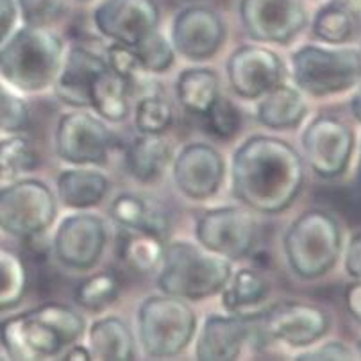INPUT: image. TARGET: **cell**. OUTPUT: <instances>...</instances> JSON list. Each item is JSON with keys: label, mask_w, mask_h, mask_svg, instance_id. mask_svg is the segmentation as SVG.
<instances>
[{"label": "cell", "mask_w": 361, "mask_h": 361, "mask_svg": "<svg viewBox=\"0 0 361 361\" xmlns=\"http://www.w3.org/2000/svg\"><path fill=\"white\" fill-rule=\"evenodd\" d=\"M304 186V161L288 142L272 136H250L231 159L233 195L250 212L283 213Z\"/></svg>", "instance_id": "6da1fadb"}, {"label": "cell", "mask_w": 361, "mask_h": 361, "mask_svg": "<svg viewBox=\"0 0 361 361\" xmlns=\"http://www.w3.org/2000/svg\"><path fill=\"white\" fill-rule=\"evenodd\" d=\"M233 276L229 259L192 242H170L159 263L161 293L185 300H202L222 292Z\"/></svg>", "instance_id": "7a4b0ae2"}, {"label": "cell", "mask_w": 361, "mask_h": 361, "mask_svg": "<svg viewBox=\"0 0 361 361\" xmlns=\"http://www.w3.org/2000/svg\"><path fill=\"white\" fill-rule=\"evenodd\" d=\"M61 63V38L47 27L25 25L0 47V73L22 92H42L54 85Z\"/></svg>", "instance_id": "3957f363"}, {"label": "cell", "mask_w": 361, "mask_h": 361, "mask_svg": "<svg viewBox=\"0 0 361 361\" xmlns=\"http://www.w3.org/2000/svg\"><path fill=\"white\" fill-rule=\"evenodd\" d=\"M283 250L292 272L304 281L326 276L342 254L338 220L324 209H310L297 216L283 238Z\"/></svg>", "instance_id": "277c9868"}, {"label": "cell", "mask_w": 361, "mask_h": 361, "mask_svg": "<svg viewBox=\"0 0 361 361\" xmlns=\"http://www.w3.org/2000/svg\"><path fill=\"white\" fill-rule=\"evenodd\" d=\"M138 338L145 356L173 357L192 343L197 317L185 299L173 295H150L140 304Z\"/></svg>", "instance_id": "5b68a950"}, {"label": "cell", "mask_w": 361, "mask_h": 361, "mask_svg": "<svg viewBox=\"0 0 361 361\" xmlns=\"http://www.w3.org/2000/svg\"><path fill=\"white\" fill-rule=\"evenodd\" d=\"M292 75L300 92L312 97L345 93L361 85V52L304 45L292 54Z\"/></svg>", "instance_id": "8992f818"}, {"label": "cell", "mask_w": 361, "mask_h": 361, "mask_svg": "<svg viewBox=\"0 0 361 361\" xmlns=\"http://www.w3.org/2000/svg\"><path fill=\"white\" fill-rule=\"evenodd\" d=\"M52 190L38 179L13 180L0 190V229L16 238H36L56 220Z\"/></svg>", "instance_id": "52a82bcc"}, {"label": "cell", "mask_w": 361, "mask_h": 361, "mask_svg": "<svg viewBox=\"0 0 361 361\" xmlns=\"http://www.w3.org/2000/svg\"><path fill=\"white\" fill-rule=\"evenodd\" d=\"M199 245L229 262H240L252 252L257 240V224L252 213L238 206L215 208L195 224Z\"/></svg>", "instance_id": "ba28073f"}, {"label": "cell", "mask_w": 361, "mask_h": 361, "mask_svg": "<svg viewBox=\"0 0 361 361\" xmlns=\"http://www.w3.org/2000/svg\"><path fill=\"white\" fill-rule=\"evenodd\" d=\"M302 152L307 165L322 179L347 172L354 152V133L336 116L319 115L302 133Z\"/></svg>", "instance_id": "9c48e42d"}, {"label": "cell", "mask_w": 361, "mask_h": 361, "mask_svg": "<svg viewBox=\"0 0 361 361\" xmlns=\"http://www.w3.org/2000/svg\"><path fill=\"white\" fill-rule=\"evenodd\" d=\"M54 142L58 156L70 165H104L113 147V135L95 115L72 111L59 118Z\"/></svg>", "instance_id": "30bf717a"}, {"label": "cell", "mask_w": 361, "mask_h": 361, "mask_svg": "<svg viewBox=\"0 0 361 361\" xmlns=\"http://www.w3.org/2000/svg\"><path fill=\"white\" fill-rule=\"evenodd\" d=\"M240 20L250 39L288 45L306 27L302 0H242Z\"/></svg>", "instance_id": "8fae6325"}, {"label": "cell", "mask_w": 361, "mask_h": 361, "mask_svg": "<svg viewBox=\"0 0 361 361\" xmlns=\"http://www.w3.org/2000/svg\"><path fill=\"white\" fill-rule=\"evenodd\" d=\"M231 90L247 100L262 99L265 93L285 82L286 66L283 59L262 45H243L226 63Z\"/></svg>", "instance_id": "7c38bea8"}, {"label": "cell", "mask_w": 361, "mask_h": 361, "mask_svg": "<svg viewBox=\"0 0 361 361\" xmlns=\"http://www.w3.org/2000/svg\"><path fill=\"white\" fill-rule=\"evenodd\" d=\"M108 242L104 220L92 213L70 215L58 226L54 254L61 265L72 270H92L99 265Z\"/></svg>", "instance_id": "4fadbf2b"}, {"label": "cell", "mask_w": 361, "mask_h": 361, "mask_svg": "<svg viewBox=\"0 0 361 361\" xmlns=\"http://www.w3.org/2000/svg\"><path fill=\"white\" fill-rule=\"evenodd\" d=\"M331 327L326 310L300 300H285L263 317V331L272 340L295 349H306L324 338Z\"/></svg>", "instance_id": "5bb4252c"}, {"label": "cell", "mask_w": 361, "mask_h": 361, "mask_svg": "<svg viewBox=\"0 0 361 361\" xmlns=\"http://www.w3.org/2000/svg\"><path fill=\"white\" fill-rule=\"evenodd\" d=\"M97 31L113 43L135 47L159 23L154 0H102L93 13Z\"/></svg>", "instance_id": "9a60e30c"}, {"label": "cell", "mask_w": 361, "mask_h": 361, "mask_svg": "<svg viewBox=\"0 0 361 361\" xmlns=\"http://www.w3.org/2000/svg\"><path fill=\"white\" fill-rule=\"evenodd\" d=\"M177 190L192 200H206L216 195L226 177L222 154L208 143H190L180 149L172 165Z\"/></svg>", "instance_id": "2e32d148"}, {"label": "cell", "mask_w": 361, "mask_h": 361, "mask_svg": "<svg viewBox=\"0 0 361 361\" xmlns=\"http://www.w3.org/2000/svg\"><path fill=\"white\" fill-rule=\"evenodd\" d=\"M226 36L227 29L219 13L204 6H190L173 18V50L190 61L212 59L224 45Z\"/></svg>", "instance_id": "e0dca14e"}, {"label": "cell", "mask_w": 361, "mask_h": 361, "mask_svg": "<svg viewBox=\"0 0 361 361\" xmlns=\"http://www.w3.org/2000/svg\"><path fill=\"white\" fill-rule=\"evenodd\" d=\"M0 342L11 360L36 361L58 356L63 349L61 336L35 310L9 317L0 324Z\"/></svg>", "instance_id": "ac0fdd59"}, {"label": "cell", "mask_w": 361, "mask_h": 361, "mask_svg": "<svg viewBox=\"0 0 361 361\" xmlns=\"http://www.w3.org/2000/svg\"><path fill=\"white\" fill-rule=\"evenodd\" d=\"M250 329L242 317L208 315L200 327L195 356L200 361H233L240 356Z\"/></svg>", "instance_id": "d6986e66"}, {"label": "cell", "mask_w": 361, "mask_h": 361, "mask_svg": "<svg viewBox=\"0 0 361 361\" xmlns=\"http://www.w3.org/2000/svg\"><path fill=\"white\" fill-rule=\"evenodd\" d=\"M104 68H108V61L90 50L73 47L61 63V68L56 77V95L72 108H86L90 106V88L95 77Z\"/></svg>", "instance_id": "ffe728a7"}, {"label": "cell", "mask_w": 361, "mask_h": 361, "mask_svg": "<svg viewBox=\"0 0 361 361\" xmlns=\"http://www.w3.org/2000/svg\"><path fill=\"white\" fill-rule=\"evenodd\" d=\"M307 113V104L299 88L281 82L262 97L256 108V118L262 126L276 131L295 129Z\"/></svg>", "instance_id": "44dd1931"}, {"label": "cell", "mask_w": 361, "mask_h": 361, "mask_svg": "<svg viewBox=\"0 0 361 361\" xmlns=\"http://www.w3.org/2000/svg\"><path fill=\"white\" fill-rule=\"evenodd\" d=\"M56 192L66 208L88 209L106 199L109 179L99 170L68 169L59 173Z\"/></svg>", "instance_id": "7402d4cb"}, {"label": "cell", "mask_w": 361, "mask_h": 361, "mask_svg": "<svg viewBox=\"0 0 361 361\" xmlns=\"http://www.w3.org/2000/svg\"><path fill=\"white\" fill-rule=\"evenodd\" d=\"M173 158L172 145L161 135H140L127 147L126 166L140 183L159 179Z\"/></svg>", "instance_id": "603a6c76"}, {"label": "cell", "mask_w": 361, "mask_h": 361, "mask_svg": "<svg viewBox=\"0 0 361 361\" xmlns=\"http://www.w3.org/2000/svg\"><path fill=\"white\" fill-rule=\"evenodd\" d=\"M109 215L123 229L149 233L161 240L169 235L170 224L165 212L135 193H122L116 197L109 206Z\"/></svg>", "instance_id": "cb8c5ba5"}, {"label": "cell", "mask_w": 361, "mask_h": 361, "mask_svg": "<svg viewBox=\"0 0 361 361\" xmlns=\"http://www.w3.org/2000/svg\"><path fill=\"white\" fill-rule=\"evenodd\" d=\"M90 353L93 360L131 361L136 357L135 336L118 317H104L88 329Z\"/></svg>", "instance_id": "d4e9b609"}, {"label": "cell", "mask_w": 361, "mask_h": 361, "mask_svg": "<svg viewBox=\"0 0 361 361\" xmlns=\"http://www.w3.org/2000/svg\"><path fill=\"white\" fill-rule=\"evenodd\" d=\"M219 75L212 68H186L179 73L176 93L180 106L192 115L204 116L220 95Z\"/></svg>", "instance_id": "484cf974"}, {"label": "cell", "mask_w": 361, "mask_h": 361, "mask_svg": "<svg viewBox=\"0 0 361 361\" xmlns=\"http://www.w3.org/2000/svg\"><path fill=\"white\" fill-rule=\"evenodd\" d=\"M127 88L129 85L108 66L95 77L90 88V106L100 118L113 123L123 122L129 115Z\"/></svg>", "instance_id": "4316f807"}, {"label": "cell", "mask_w": 361, "mask_h": 361, "mask_svg": "<svg viewBox=\"0 0 361 361\" xmlns=\"http://www.w3.org/2000/svg\"><path fill=\"white\" fill-rule=\"evenodd\" d=\"M269 293V281L262 274H257L256 270L242 269L233 274L222 288V306L229 313H238L240 310L263 302Z\"/></svg>", "instance_id": "83f0119b"}, {"label": "cell", "mask_w": 361, "mask_h": 361, "mask_svg": "<svg viewBox=\"0 0 361 361\" xmlns=\"http://www.w3.org/2000/svg\"><path fill=\"white\" fill-rule=\"evenodd\" d=\"M356 16L342 0H331L317 11L313 18V36L329 45H342L353 39Z\"/></svg>", "instance_id": "f1b7e54d"}, {"label": "cell", "mask_w": 361, "mask_h": 361, "mask_svg": "<svg viewBox=\"0 0 361 361\" xmlns=\"http://www.w3.org/2000/svg\"><path fill=\"white\" fill-rule=\"evenodd\" d=\"M163 250L165 240L138 231H133V235L127 236L122 243L123 262L140 274H149L159 269Z\"/></svg>", "instance_id": "f546056e"}, {"label": "cell", "mask_w": 361, "mask_h": 361, "mask_svg": "<svg viewBox=\"0 0 361 361\" xmlns=\"http://www.w3.org/2000/svg\"><path fill=\"white\" fill-rule=\"evenodd\" d=\"M27 292V270L13 250L0 247V312L18 306Z\"/></svg>", "instance_id": "4dcf8cb0"}, {"label": "cell", "mask_w": 361, "mask_h": 361, "mask_svg": "<svg viewBox=\"0 0 361 361\" xmlns=\"http://www.w3.org/2000/svg\"><path fill=\"white\" fill-rule=\"evenodd\" d=\"M120 293V281L111 270L97 272L79 283L75 290V300L79 306L90 312H102L111 306Z\"/></svg>", "instance_id": "1f68e13d"}, {"label": "cell", "mask_w": 361, "mask_h": 361, "mask_svg": "<svg viewBox=\"0 0 361 361\" xmlns=\"http://www.w3.org/2000/svg\"><path fill=\"white\" fill-rule=\"evenodd\" d=\"M38 165V158L31 142L22 136L0 140V179L16 180Z\"/></svg>", "instance_id": "d6a6232c"}, {"label": "cell", "mask_w": 361, "mask_h": 361, "mask_svg": "<svg viewBox=\"0 0 361 361\" xmlns=\"http://www.w3.org/2000/svg\"><path fill=\"white\" fill-rule=\"evenodd\" d=\"M36 312L58 331V334L61 336L65 347L73 345L81 340V336L85 334L86 322L75 310H72L66 304L59 302H47L42 306L36 307Z\"/></svg>", "instance_id": "836d02e7"}, {"label": "cell", "mask_w": 361, "mask_h": 361, "mask_svg": "<svg viewBox=\"0 0 361 361\" xmlns=\"http://www.w3.org/2000/svg\"><path fill=\"white\" fill-rule=\"evenodd\" d=\"M133 49H135L145 72L163 73L172 68L173 61H176L173 45L161 32H158V29L140 39L138 45H135Z\"/></svg>", "instance_id": "e575fe53"}, {"label": "cell", "mask_w": 361, "mask_h": 361, "mask_svg": "<svg viewBox=\"0 0 361 361\" xmlns=\"http://www.w3.org/2000/svg\"><path fill=\"white\" fill-rule=\"evenodd\" d=\"M172 106L158 95L143 97L136 106L135 126L140 135H163L172 126Z\"/></svg>", "instance_id": "d590c367"}, {"label": "cell", "mask_w": 361, "mask_h": 361, "mask_svg": "<svg viewBox=\"0 0 361 361\" xmlns=\"http://www.w3.org/2000/svg\"><path fill=\"white\" fill-rule=\"evenodd\" d=\"M204 118L208 120V127L213 135L222 140L235 138L242 126V115H240L238 108L222 95H219V99L213 102Z\"/></svg>", "instance_id": "8d00e7d4"}, {"label": "cell", "mask_w": 361, "mask_h": 361, "mask_svg": "<svg viewBox=\"0 0 361 361\" xmlns=\"http://www.w3.org/2000/svg\"><path fill=\"white\" fill-rule=\"evenodd\" d=\"M16 8L25 25L49 27L65 11V0H16Z\"/></svg>", "instance_id": "74e56055"}, {"label": "cell", "mask_w": 361, "mask_h": 361, "mask_svg": "<svg viewBox=\"0 0 361 361\" xmlns=\"http://www.w3.org/2000/svg\"><path fill=\"white\" fill-rule=\"evenodd\" d=\"M29 122V108L18 95L0 85V131L18 133Z\"/></svg>", "instance_id": "f35d334b"}, {"label": "cell", "mask_w": 361, "mask_h": 361, "mask_svg": "<svg viewBox=\"0 0 361 361\" xmlns=\"http://www.w3.org/2000/svg\"><path fill=\"white\" fill-rule=\"evenodd\" d=\"M108 66L116 75L122 77L127 85L145 72L138 56H136L135 49L127 45H120V43H113L108 49Z\"/></svg>", "instance_id": "ab89813d"}, {"label": "cell", "mask_w": 361, "mask_h": 361, "mask_svg": "<svg viewBox=\"0 0 361 361\" xmlns=\"http://www.w3.org/2000/svg\"><path fill=\"white\" fill-rule=\"evenodd\" d=\"M297 361H340L354 360V353L343 342H326L319 347H306L295 356Z\"/></svg>", "instance_id": "60d3db41"}, {"label": "cell", "mask_w": 361, "mask_h": 361, "mask_svg": "<svg viewBox=\"0 0 361 361\" xmlns=\"http://www.w3.org/2000/svg\"><path fill=\"white\" fill-rule=\"evenodd\" d=\"M343 267L353 279H361V233H356L347 243Z\"/></svg>", "instance_id": "b9f144b4"}, {"label": "cell", "mask_w": 361, "mask_h": 361, "mask_svg": "<svg viewBox=\"0 0 361 361\" xmlns=\"http://www.w3.org/2000/svg\"><path fill=\"white\" fill-rule=\"evenodd\" d=\"M16 15L18 8L15 0H0V43H4L11 35L16 23Z\"/></svg>", "instance_id": "7bdbcfd3"}, {"label": "cell", "mask_w": 361, "mask_h": 361, "mask_svg": "<svg viewBox=\"0 0 361 361\" xmlns=\"http://www.w3.org/2000/svg\"><path fill=\"white\" fill-rule=\"evenodd\" d=\"M343 300H345L349 315L361 326V279H354V283L347 285L345 292H343Z\"/></svg>", "instance_id": "ee69618b"}, {"label": "cell", "mask_w": 361, "mask_h": 361, "mask_svg": "<svg viewBox=\"0 0 361 361\" xmlns=\"http://www.w3.org/2000/svg\"><path fill=\"white\" fill-rule=\"evenodd\" d=\"M65 361H88L93 360L90 349H86L85 345H70V350L63 357Z\"/></svg>", "instance_id": "f6af8a7d"}, {"label": "cell", "mask_w": 361, "mask_h": 361, "mask_svg": "<svg viewBox=\"0 0 361 361\" xmlns=\"http://www.w3.org/2000/svg\"><path fill=\"white\" fill-rule=\"evenodd\" d=\"M350 109H353L354 116H356V118L361 122V86H360V90H357L356 95L353 97V102H350Z\"/></svg>", "instance_id": "bcb514c9"}, {"label": "cell", "mask_w": 361, "mask_h": 361, "mask_svg": "<svg viewBox=\"0 0 361 361\" xmlns=\"http://www.w3.org/2000/svg\"><path fill=\"white\" fill-rule=\"evenodd\" d=\"M356 349H357V354H360V356H361V338L357 340V345H356Z\"/></svg>", "instance_id": "7dc6e473"}, {"label": "cell", "mask_w": 361, "mask_h": 361, "mask_svg": "<svg viewBox=\"0 0 361 361\" xmlns=\"http://www.w3.org/2000/svg\"><path fill=\"white\" fill-rule=\"evenodd\" d=\"M0 360H4V357H0Z\"/></svg>", "instance_id": "c3c4849f"}]
</instances>
